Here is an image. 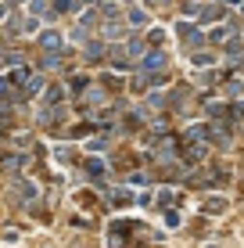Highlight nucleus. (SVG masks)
<instances>
[{
	"instance_id": "4",
	"label": "nucleus",
	"mask_w": 244,
	"mask_h": 248,
	"mask_svg": "<svg viewBox=\"0 0 244 248\" xmlns=\"http://www.w3.org/2000/svg\"><path fill=\"white\" fill-rule=\"evenodd\" d=\"M86 169H90L94 176H100V162H97V158H90V162H86Z\"/></svg>"
},
{
	"instance_id": "2",
	"label": "nucleus",
	"mask_w": 244,
	"mask_h": 248,
	"mask_svg": "<svg viewBox=\"0 0 244 248\" xmlns=\"http://www.w3.org/2000/svg\"><path fill=\"white\" fill-rule=\"evenodd\" d=\"M40 44H43L47 50H57V47H61V36H57V32H43V36H40Z\"/></svg>"
},
{
	"instance_id": "3",
	"label": "nucleus",
	"mask_w": 244,
	"mask_h": 248,
	"mask_svg": "<svg viewBox=\"0 0 244 248\" xmlns=\"http://www.w3.org/2000/svg\"><path fill=\"white\" fill-rule=\"evenodd\" d=\"M129 22L133 25H147V15L144 11H129Z\"/></svg>"
},
{
	"instance_id": "1",
	"label": "nucleus",
	"mask_w": 244,
	"mask_h": 248,
	"mask_svg": "<svg viewBox=\"0 0 244 248\" xmlns=\"http://www.w3.org/2000/svg\"><path fill=\"white\" fill-rule=\"evenodd\" d=\"M165 62H169V58H165L162 50H155V54H147V58H144V68H162Z\"/></svg>"
}]
</instances>
